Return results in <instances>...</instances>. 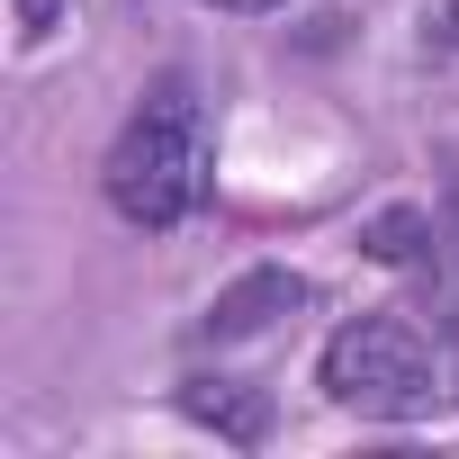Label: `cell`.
Returning <instances> with one entry per match:
<instances>
[{
  "mask_svg": "<svg viewBox=\"0 0 459 459\" xmlns=\"http://www.w3.org/2000/svg\"><path fill=\"white\" fill-rule=\"evenodd\" d=\"M360 253H378V262H423V253H432V216H423V207L369 216V225H360Z\"/></svg>",
  "mask_w": 459,
  "mask_h": 459,
  "instance_id": "5",
  "label": "cell"
},
{
  "mask_svg": "<svg viewBox=\"0 0 459 459\" xmlns=\"http://www.w3.org/2000/svg\"><path fill=\"white\" fill-rule=\"evenodd\" d=\"M441 46H459V0H450V10H441Z\"/></svg>",
  "mask_w": 459,
  "mask_h": 459,
  "instance_id": "9",
  "label": "cell"
},
{
  "mask_svg": "<svg viewBox=\"0 0 459 459\" xmlns=\"http://www.w3.org/2000/svg\"><path fill=\"white\" fill-rule=\"evenodd\" d=\"M180 414L216 441H235V450H262L271 441V396L244 387V378H180Z\"/></svg>",
  "mask_w": 459,
  "mask_h": 459,
  "instance_id": "4",
  "label": "cell"
},
{
  "mask_svg": "<svg viewBox=\"0 0 459 459\" xmlns=\"http://www.w3.org/2000/svg\"><path fill=\"white\" fill-rule=\"evenodd\" d=\"M316 378L351 414L432 423L459 405V325H414L405 307H360L351 325H333Z\"/></svg>",
  "mask_w": 459,
  "mask_h": 459,
  "instance_id": "1",
  "label": "cell"
},
{
  "mask_svg": "<svg viewBox=\"0 0 459 459\" xmlns=\"http://www.w3.org/2000/svg\"><path fill=\"white\" fill-rule=\"evenodd\" d=\"M423 289H432V316L459 325V225H450V235H432V253H423Z\"/></svg>",
  "mask_w": 459,
  "mask_h": 459,
  "instance_id": "6",
  "label": "cell"
},
{
  "mask_svg": "<svg viewBox=\"0 0 459 459\" xmlns=\"http://www.w3.org/2000/svg\"><path fill=\"white\" fill-rule=\"evenodd\" d=\"M207 10H235V19H271V10H289V0H207Z\"/></svg>",
  "mask_w": 459,
  "mask_h": 459,
  "instance_id": "8",
  "label": "cell"
},
{
  "mask_svg": "<svg viewBox=\"0 0 459 459\" xmlns=\"http://www.w3.org/2000/svg\"><path fill=\"white\" fill-rule=\"evenodd\" d=\"M298 307H307V280L280 271V262H262V271H244L235 289H216V298H207L198 342H253V333H271V325L298 316Z\"/></svg>",
  "mask_w": 459,
  "mask_h": 459,
  "instance_id": "3",
  "label": "cell"
},
{
  "mask_svg": "<svg viewBox=\"0 0 459 459\" xmlns=\"http://www.w3.org/2000/svg\"><path fill=\"white\" fill-rule=\"evenodd\" d=\"M10 19H19V37L37 46V37H46V28L64 19V0H10Z\"/></svg>",
  "mask_w": 459,
  "mask_h": 459,
  "instance_id": "7",
  "label": "cell"
},
{
  "mask_svg": "<svg viewBox=\"0 0 459 459\" xmlns=\"http://www.w3.org/2000/svg\"><path fill=\"white\" fill-rule=\"evenodd\" d=\"M100 189L126 225H144V235H171V225L207 198V100L189 73H162L135 117L117 126L108 162H100Z\"/></svg>",
  "mask_w": 459,
  "mask_h": 459,
  "instance_id": "2",
  "label": "cell"
}]
</instances>
